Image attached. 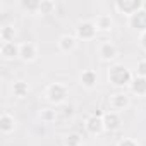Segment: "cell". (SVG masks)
I'll return each instance as SVG.
<instances>
[{"instance_id":"obj_15","label":"cell","mask_w":146,"mask_h":146,"mask_svg":"<svg viewBox=\"0 0 146 146\" xmlns=\"http://www.w3.org/2000/svg\"><path fill=\"white\" fill-rule=\"evenodd\" d=\"M29 91H31V86H29L28 81H24V79H17V81L12 83V96H14V98H17V100H24V98L29 95Z\"/></svg>"},{"instance_id":"obj_3","label":"cell","mask_w":146,"mask_h":146,"mask_svg":"<svg viewBox=\"0 0 146 146\" xmlns=\"http://www.w3.org/2000/svg\"><path fill=\"white\" fill-rule=\"evenodd\" d=\"M98 35V29H96V24L93 19H84V21H79L76 29H74V36L79 40V41H91L95 40Z\"/></svg>"},{"instance_id":"obj_21","label":"cell","mask_w":146,"mask_h":146,"mask_svg":"<svg viewBox=\"0 0 146 146\" xmlns=\"http://www.w3.org/2000/svg\"><path fill=\"white\" fill-rule=\"evenodd\" d=\"M21 7H23L29 16H40V2H38V0H28V2H21Z\"/></svg>"},{"instance_id":"obj_17","label":"cell","mask_w":146,"mask_h":146,"mask_svg":"<svg viewBox=\"0 0 146 146\" xmlns=\"http://www.w3.org/2000/svg\"><path fill=\"white\" fill-rule=\"evenodd\" d=\"M38 119L41 124H53L57 119H58V110L55 107H45L38 112Z\"/></svg>"},{"instance_id":"obj_22","label":"cell","mask_w":146,"mask_h":146,"mask_svg":"<svg viewBox=\"0 0 146 146\" xmlns=\"http://www.w3.org/2000/svg\"><path fill=\"white\" fill-rule=\"evenodd\" d=\"M55 9H57V2H53V0H41L40 2V16L53 14Z\"/></svg>"},{"instance_id":"obj_11","label":"cell","mask_w":146,"mask_h":146,"mask_svg":"<svg viewBox=\"0 0 146 146\" xmlns=\"http://www.w3.org/2000/svg\"><path fill=\"white\" fill-rule=\"evenodd\" d=\"M103 124H105V132H117L122 127V115L117 112H103Z\"/></svg>"},{"instance_id":"obj_24","label":"cell","mask_w":146,"mask_h":146,"mask_svg":"<svg viewBox=\"0 0 146 146\" xmlns=\"http://www.w3.org/2000/svg\"><path fill=\"white\" fill-rule=\"evenodd\" d=\"M134 76L146 78V58L137 60V64H136V74H134Z\"/></svg>"},{"instance_id":"obj_7","label":"cell","mask_w":146,"mask_h":146,"mask_svg":"<svg viewBox=\"0 0 146 146\" xmlns=\"http://www.w3.org/2000/svg\"><path fill=\"white\" fill-rule=\"evenodd\" d=\"M84 129L90 136L98 137L105 132V124H103V113H91L84 120Z\"/></svg>"},{"instance_id":"obj_9","label":"cell","mask_w":146,"mask_h":146,"mask_svg":"<svg viewBox=\"0 0 146 146\" xmlns=\"http://www.w3.org/2000/svg\"><path fill=\"white\" fill-rule=\"evenodd\" d=\"M79 86L86 91H93L98 86V74L95 69H83L79 72Z\"/></svg>"},{"instance_id":"obj_10","label":"cell","mask_w":146,"mask_h":146,"mask_svg":"<svg viewBox=\"0 0 146 146\" xmlns=\"http://www.w3.org/2000/svg\"><path fill=\"white\" fill-rule=\"evenodd\" d=\"M127 26L134 31V33H146V11H137L136 14H132L131 17H127Z\"/></svg>"},{"instance_id":"obj_2","label":"cell","mask_w":146,"mask_h":146,"mask_svg":"<svg viewBox=\"0 0 146 146\" xmlns=\"http://www.w3.org/2000/svg\"><path fill=\"white\" fill-rule=\"evenodd\" d=\"M69 86L65 84V83H58V81H55V83H50V84H46V88H45V91H43V98L52 105V107H62V105H65L67 103V100H69Z\"/></svg>"},{"instance_id":"obj_4","label":"cell","mask_w":146,"mask_h":146,"mask_svg":"<svg viewBox=\"0 0 146 146\" xmlns=\"http://www.w3.org/2000/svg\"><path fill=\"white\" fill-rule=\"evenodd\" d=\"M131 95L125 93V91H117V93H112L110 98H108V108L112 112H117V113H122L125 112L129 107H131Z\"/></svg>"},{"instance_id":"obj_23","label":"cell","mask_w":146,"mask_h":146,"mask_svg":"<svg viewBox=\"0 0 146 146\" xmlns=\"http://www.w3.org/2000/svg\"><path fill=\"white\" fill-rule=\"evenodd\" d=\"M58 117H62V119H65V120H67V119H72V117H74V107L69 105V103L58 107Z\"/></svg>"},{"instance_id":"obj_16","label":"cell","mask_w":146,"mask_h":146,"mask_svg":"<svg viewBox=\"0 0 146 146\" xmlns=\"http://www.w3.org/2000/svg\"><path fill=\"white\" fill-rule=\"evenodd\" d=\"M93 21H95V24H96L98 33H100V31H102V33H108V31L113 29V17H112L110 14H98Z\"/></svg>"},{"instance_id":"obj_19","label":"cell","mask_w":146,"mask_h":146,"mask_svg":"<svg viewBox=\"0 0 146 146\" xmlns=\"http://www.w3.org/2000/svg\"><path fill=\"white\" fill-rule=\"evenodd\" d=\"M16 36H17V29L14 24H2L0 26V40L2 43H9V41H16Z\"/></svg>"},{"instance_id":"obj_1","label":"cell","mask_w":146,"mask_h":146,"mask_svg":"<svg viewBox=\"0 0 146 146\" xmlns=\"http://www.w3.org/2000/svg\"><path fill=\"white\" fill-rule=\"evenodd\" d=\"M132 79H134L132 70L129 67H125L124 64H112L107 69V81L119 90H124V88L129 90Z\"/></svg>"},{"instance_id":"obj_5","label":"cell","mask_w":146,"mask_h":146,"mask_svg":"<svg viewBox=\"0 0 146 146\" xmlns=\"http://www.w3.org/2000/svg\"><path fill=\"white\" fill-rule=\"evenodd\" d=\"M98 57L102 62L105 64H112L117 60L119 57V46L112 41V40H103L100 45H98Z\"/></svg>"},{"instance_id":"obj_13","label":"cell","mask_w":146,"mask_h":146,"mask_svg":"<svg viewBox=\"0 0 146 146\" xmlns=\"http://www.w3.org/2000/svg\"><path fill=\"white\" fill-rule=\"evenodd\" d=\"M78 38L74 36V35H62L60 38H58V41H57V48H58V52L60 53H72V52H76V48H78Z\"/></svg>"},{"instance_id":"obj_25","label":"cell","mask_w":146,"mask_h":146,"mask_svg":"<svg viewBox=\"0 0 146 146\" xmlns=\"http://www.w3.org/2000/svg\"><path fill=\"white\" fill-rule=\"evenodd\" d=\"M115 146H139V143H137V139H134V137H122Z\"/></svg>"},{"instance_id":"obj_12","label":"cell","mask_w":146,"mask_h":146,"mask_svg":"<svg viewBox=\"0 0 146 146\" xmlns=\"http://www.w3.org/2000/svg\"><path fill=\"white\" fill-rule=\"evenodd\" d=\"M16 129H17V119L11 112L4 110L2 113H0V132H2L4 136H9Z\"/></svg>"},{"instance_id":"obj_26","label":"cell","mask_w":146,"mask_h":146,"mask_svg":"<svg viewBox=\"0 0 146 146\" xmlns=\"http://www.w3.org/2000/svg\"><path fill=\"white\" fill-rule=\"evenodd\" d=\"M139 48L146 53V33H143V35H139Z\"/></svg>"},{"instance_id":"obj_8","label":"cell","mask_w":146,"mask_h":146,"mask_svg":"<svg viewBox=\"0 0 146 146\" xmlns=\"http://www.w3.org/2000/svg\"><path fill=\"white\" fill-rule=\"evenodd\" d=\"M113 9L125 16V17H131L132 14H136L137 11L143 9V0H117V2L113 4Z\"/></svg>"},{"instance_id":"obj_6","label":"cell","mask_w":146,"mask_h":146,"mask_svg":"<svg viewBox=\"0 0 146 146\" xmlns=\"http://www.w3.org/2000/svg\"><path fill=\"white\" fill-rule=\"evenodd\" d=\"M40 57V46L35 41H23L19 46V60L24 64H33Z\"/></svg>"},{"instance_id":"obj_20","label":"cell","mask_w":146,"mask_h":146,"mask_svg":"<svg viewBox=\"0 0 146 146\" xmlns=\"http://www.w3.org/2000/svg\"><path fill=\"white\" fill-rule=\"evenodd\" d=\"M64 146H83V136L79 132H67L64 136Z\"/></svg>"},{"instance_id":"obj_14","label":"cell","mask_w":146,"mask_h":146,"mask_svg":"<svg viewBox=\"0 0 146 146\" xmlns=\"http://www.w3.org/2000/svg\"><path fill=\"white\" fill-rule=\"evenodd\" d=\"M19 46L21 43L17 41H9V43H2L0 45V55H2L4 60H16L19 58Z\"/></svg>"},{"instance_id":"obj_27","label":"cell","mask_w":146,"mask_h":146,"mask_svg":"<svg viewBox=\"0 0 146 146\" xmlns=\"http://www.w3.org/2000/svg\"><path fill=\"white\" fill-rule=\"evenodd\" d=\"M143 11H146V0H143Z\"/></svg>"},{"instance_id":"obj_18","label":"cell","mask_w":146,"mask_h":146,"mask_svg":"<svg viewBox=\"0 0 146 146\" xmlns=\"http://www.w3.org/2000/svg\"><path fill=\"white\" fill-rule=\"evenodd\" d=\"M129 95L134 96H146V78L134 76L131 86H129Z\"/></svg>"}]
</instances>
